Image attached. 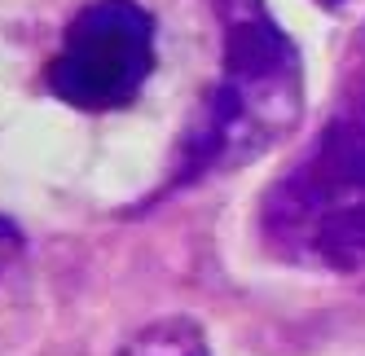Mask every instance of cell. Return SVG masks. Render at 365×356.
Returning a JSON list of instances; mask_svg holds the SVG:
<instances>
[{
    "mask_svg": "<svg viewBox=\"0 0 365 356\" xmlns=\"http://www.w3.org/2000/svg\"><path fill=\"white\" fill-rule=\"evenodd\" d=\"M220 18V80L202 97L176 150L168 189L233 172L277 145L299 119L304 70L264 0H212Z\"/></svg>",
    "mask_w": 365,
    "mask_h": 356,
    "instance_id": "1",
    "label": "cell"
},
{
    "mask_svg": "<svg viewBox=\"0 0 365 356\" xmlns=\"http://www.w3.org/2000/svg\"><path fill=\"white\" fill-rule=\"evenodd\" d=\"M259 238L277 260L299 268H365V97L348 101L264 194Z\"/></svg>",
    "mask_w": 365,
    "mask_h": 356,
    "instance_id": "2",
    "label": "cell"
},
{
    "mask_svg": "<svg viewBox=\"0 0 365 356\" xmlns=\"http://www.w3.org/2000/svg\"><path fill=\"white\" fill-rule=\"evenodd\" d=\"M154 70V18L137 0H93L71 18L44 84L75 110H123Z\"/></svg>",
    "mask_w": 365,
    "mask_h": 356,
    "instance_id": "3",
    "label": "cell"
},
{
    "mask_svg": "<svg viewBox=\"0 0 365 356\" xmlns=\"http://www.w3.org/2000/svg\"><path fill=\"white\" fill-rule=\"evenodd\" d=\"M115 356H212V347L190 317H163L133 335Z\"/></svg>",
    "mask_w": 365,
    "mask_h": 356,
    "instance_id": "4",
    "label": "cell"
},
{
    "mask_svg": "<svg viewBox=\"0 0 365 356\" xmlns=\"http://www.w3.org/2000/svg\"><path fill=\"white\" fill-rule=\"evenodd\" d=\"M18 246H22V238H18V229L5 220V216H0V268H5L14 256H18Z\"/></svg>",
    "mask_w": 365,
    "mask_h": 356,
    "instance_id": "5",
    "label": "cell"
},
{
    "mask_svg": "<svg viewBox=\"0 0 365 356\" xmlns=\"http://www.w3.org/2000/svg\"><path fill=\"white\" fill-rule=\"evenodd\" d=\"M317 5H322V9H344L348 0H317Z\"/></svg>",
    "mask_w": 365,
    "mask_h": 356,
    "instance_id": "6",
    "label": "cell"
}]
</instances>
